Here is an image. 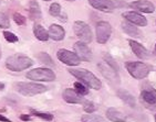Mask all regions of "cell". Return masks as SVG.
Listing matches in <instances>:
<instances>
[{"label":"cell","instance_id":"1","mask_svg":"<svg viewBox=\"0 0 156 122\" xmlns=\"http://www.w3.org/2000/svg\"><path fill=\"white\" fill-rule=\"evenodd\" d=\"M69 73L72 76L76 77L78 79L82 81L83 84H85L87 86H89L90 88H93L95 90H99L102 88V83L99 78L96 77L95 75L91 71H87V69H69Z\"/></svg>","mask_w":156,"mask_h":122},{"label":"cell","instance_id":"2","mask_svg":"<svg viewBox=\"0 0 156 122\" xmlns=\"http://www.w3.org/2000/svg\"><path fill=\"white\" fill-rule=\"evenodd\" d=\"M33 64L30 57L26 56L23 54H15L6 60V67L12 71H21L28 69Z\"/></svg>","mask_w":156,"mask_h":122},{"label":"cell","instance_id":"3","mask_svg":"<svg viewBox=\"0 0 156 122\" xmlns=\"http://www.w3.org/2000/svg\"><path fill=\"white\" fill-rule=\"evenodd\" d=\"M15 88L19 94L28 96V97L39 95V94L47 91V87L38 83H23V81H21V83L15 84Z\"/></svg>","mask_w":156,"mask_h":122},{"label":"cell","instance_id":"4","mask_svg":"<svg viewBox=\"0 0 156 122\" xmlns=\"http://www.w3.org/2000/svg\"><path fill=\"white\" fill-rule=\"evenodd\" d=\"M125 67L129 75L136 79H143L147 77V75L151 71L150 66L142 62H127L125 64Z\"/></svg>","mask_w":156,"mask_h":122},{"label":"cell","instance_id":"5","mask_svg":"<svg viewBox=\"0 0 156 122\" xmlns=\"http://www.w3.org/2000/svg\"><path fill=\"white\" fill-rule=\"evenodd\" d=\"M28 79L33 81H53L55 79L54 71L45 67H39L32 71H29L26 75Z\"/></svg>","mask_w":156,"mask_h":122},{"label":"cell","instance_id":"6","mask_svg":"<svg viewBox=\"0 0 156 122\" xmlns=\"http://www.w3.org/2000/svg\"><path fill=\"white\" fill-rule=\"evenodd\" d=\"M73 30L75 35L84 43H90L92 42V32L90 27L83 21H75L73 24Z\"/></svg>","mask_w":156,"mask_h":122},{"label":"cell","instance_id":"7","mask_svg":"<svg viewBox=\"0 0 156 122\" xmlns=\"http://www.w3.org/2000/svg\"><path fill=\"white\" fill-rule=\"evenodd\" d=\"M112 33L111 24L106 21H101L96 24V40L100 44H104L108 41Z\"/></svg>","mask_w":156,"mask_h":122},{"label":"cell","instance_id":"8","mask_svg":"<svg viewBox=\"0 0 156 122\" xmlns=\"http://www.w3.org/2000/svg\"><path fill=\"white\" fill-rule=\"evenodd\" d=\"M98 66H99L101 74H102L112 85H119V84H120V76H119L117 71H115L114 68H112L111 66L108 65L105 62L100 63Z\"/></svg>","mask_w":156,"mask_h":122},{"label":"cell","instance_id":"9","mask_svg":"<svg viewBox=\"0 0 156 122\" xmlns=\"http://www.w3.org/2000/svg\"><path fill=\"white\" fill-rule=\"evenodd\" d=\"M57 56L60 62L69 66H78L81 63V60L79 58L76 54L68 51V50H64V48H61V50L58 51Z\"/></svg>","mask_w":156,"mask_h":122},{"label":"cell","instance_id":"10","mask_svg":"<svg viewBox=\"0 0 156 122\" xmlns=\"http://www.w3.org/2000/svg\"><path fill=\"white\" fill-rule=\"evenodd\" d=\"M74 52L79 56V58L84 62H90L92 60V53L90 48L84 42H76L74 44Z\"/></svg>","mask_w":156,"mask_h":122},{"label":"cell","instance_id":"11","mask_svg":"<svg viewBox=\"0 0 156 122\" xmlns=\"http://www.w3.org/2000/svg\"><path fill=\"white\" fill-rule=\"evenodd\" d=\"M129 7L134 10H137L140 12H145V13H153L155 10V6L151 1L147 0H137L134 2L129 3Z\"/></svg>","mask_w":156,"mask_h":122},{"label":"cell","instance_id":"12","mask_svg":"<svg viewBox=\"0 0 156 122\" xmlns=\"http://www.w3.org/2000/svg\"><path fill=\"white\" fill-rule=\"evenodd\" d=\"M123 17L129 21V23L134 24V25H140V27H146L147 20L142 15L137 13L135 11H129L124 12Z\"/></svg>","mask_w":156,"mask_h":122},{"label":"cell","instance_id":"13","mask_svg":"<svg viewBox=\"0 0 156 122\" xmlns=\"http://www.w3.org/2000/svg\"><path fill=\"white\" fill-rule=\"evenodd\" d=\"M89 2L93 8L100 10V11L111 12L115 8L112 0H89Z\"/></svg>","mask_w":156,"mask_h":122},{"label":"cell","instance_id":"14","mask_svg":"<svg viewBox=\"0 0 156 122\" xmlns=\"http://www.w3.org/2000/svg\"><path fill=\"white\" fill-rule=\"evenodd\" d=\"M62 97H63V99L68 102V104H83V102L85 101V100H84V98L82 97L81 95H79L75 90L70 89V88H68V89H66L64 91H63Z\"/></svg>","mask_w":156,"mask_h":122},{"label":"cell","instance_id":"15","mask_svg":"<svg viewBox=\"0 0 156 122\" xmlns=\"http://www.w3.org/2000/svg\"><path fill=\"white\" fill-rule=\"evenodd\" d=\"M129 46L132 48V51L135 53V55L138 58H142V60H146L150 57V52L147 51L146 48L143 46L142 44H140L138 42L134 41V40H129Z\"/></svg>","mask_w":156,"mask_h":122},{"label":"cell","instance_id":"16","mask_svg":"<svg viewBox=\"0 0 156 122\" xmlns=\"http://www.w3.org/2000/svg\"><path fill=\"white\" fill-rule=\"evenodd\" d=\"M49 38H51L53 41H62L66 36V31L59 24H51L49 28Z\"/></svg>","mask_w":156,"mask_h":122},{"label":"cell","instance_id":"17","mask_svg":"<svg viewBox=\"0 0 156 122\" xmlns=\"http://www.w3.org/2000/svg\"><path fill=\"white\" fill-rule=\"evenodd\" d=\"M141 97L147 104H151V106H155L156 104V89H154L152 87L144 88L142 90Z\"/></svg>","mask_w":156,"mask_h":122},{"label":"cell","instance_id":"18","mask_svg":"<svg viewBox=\"0 0 156 122\" xmlns=\"http://www.w3.org/2000/svg\"><path fill=\"white\" fill-rule=\"evenodd\" d=\"M42 17L41 9H40L39 3L36 0H30L29 2V18L31 20H40Z\"/></svg>","mask_w":156,"mask_h":122},{"label":"cell","instance_id":"19","mask_svg":"<svg viewBox=\"0 0 156 122\" xmlns=\"http://www.w3.org/2000/svg\"><path fill=\"white\" fill-rule=\"evenodd\" d=\"M106 117L108 120H111L113 122H125L126 117L124 116L123 113L119 111L115 108H108L106 110Z\"/></svg>","mask_w":156,"mask_h":122},{"label":"cell","instance_id":"20","mask_svg":"<svg viewBox=\"0 0 156 122\" xmlns=\"http://www.w3.org/2000/svg\"><path fill=\"white\" fill-rule=\"evenodd\" d=\"M117 96H119V98L121 100H123L127 106L129 107H135V98H134V96L131 94L129 91L125 89H119L117 90Z\"/></svg>","mask_w":156,"mask_h":122},{"label":"cell","instance_id":"21","mask_svg":"<svg viewBox=\"0 0 156 122\" xmlns=\"http://www.w3.org/2000/svg\"><path fill=\"white\" fill-rule=\"evenodd\" d=\"M33 34L39 41H48L49 40V33L42 27L41 24H34L33 25Z\"/></svg>","mask_w":156,"mask_h":122},{"label":"cell","instance_id":"22","mask_svg":"<svg viewBox=\"0 0 156 122\" xmlns=\"http://www.w3.org/2000/svg\"><path fill=\"white\" fill-rule=\"evenodd\" d=\"M122 29L127 35L134 36V38H140L141 36V32L134 24L129 23V22H124L122 23Z\"/></svg>","mask_w":156,"mask_h":122},{"label":"cell","instance_id":"23","mask_svg":"<svg viewBox=\"0 0 156 122\" xmlns=\"http://www.w3.org/2000/svg\"><path fill=\"white\" fill-rule=\"evenodd\" d=\"M37 58L40 61V63L42 64H44V65H48V66H53L54 63L52 61L51 56L49 55V54L44 53V52H40L38 55H37Z\"/></svg>","mask_w":156,"mask_h":122},{"label":"cell","instance_id":"24","mask_svg":"<svg viewBox=\"0 0 156 122\" xmlns=\"http://www.w3.org/2000/svg\"><path fill=\"white\" fill-rule=\"evenodd\" d=\"M83 109L87 113H93L94 111H96V109H98V106H96L93 101L85 100V101L83 102Z\"/></svg>","mask_w":156,"mask_h":122},{"label":"cell","instance_id":"25","mask_svg":"<svg viewBox=\"0 0 156 122\" xmlns=\"http://www.w3.org/2000/svg\"><path fill=\"white\" fill-rule=\"evenodd\" d=\"M74 88H75V91L78 92L79 95L87 96V94H89V89H87V86H85V85H83L82 83H79V81L74 83Z\"/></svg>","mask_w":156,"mask_h":122},{"label":"cell","instance_id":"26","mask_svg":"<svg viewBox=\"0 0 156 122\" xmlns=\"http://www.w3.org/2000/svg\"><path fill=\"white\" fill-rule=\"evenodd\" d=\"M31 113L33 116L38 117V118H41V119L45 120V121H52L53 120V114L51 113H44V112H40V111L36 110H31Z\"/></svg>","mask_w":156,"mask_h":122},{"label":"cell","instance_id":"27","mask_svg":"<svg viewBox=\"0 0 156 122\" xmlns=\"http://www.w3.org/2000/svg\"><path fill=\"white\" fill-rule=\"evenodd\" d=\"M103 58H104V62L106 63L108 65L111 66L112 68H114L115 71H119V65H117V63L115 62V60L110 55V54H104Z\"/></svg>","mask_w":156,"mask_h":122},{"label":"cell","instance_id":"28","mask_svg":"<svg viewBox=\"0 0 156 122\" xmlns=\"http://www.w3.org/2000/svg\"><path fill=\"white\" fill-rule=\"evenodd\" d=\"M0 28L1 29H7L10 28V20L8 15H5L3 12H0Z\"/></svg>","mask_w":156,"mask_h":122},{"label":"cell","instance_id":"29","mask_svg":"<svg viewBox=\"0 0 156 122\" xmlns=\"http://www.w3.org/2000/svg\"><path fill=\"white\" fill-rule=\"evenodd\" d=\"M49 12L52 17H59L61 13V6L59 3L54 2L50 6V9H49Z\"/></svg>","mask_w":156,"mask_h":122},{"label":"cell","instance_id":"30","mask_svg":"<svg viewBox=\"0 0 156 122\" xmlns=\"http://www.w3.org/2000/svg\"><path fill=\"white\" fill-rule=\"evenodd\" d=\"M3 36H5L6 41L9 42V43H16V42L19 41L18 36L16 35L15 33L9 32V31H5V32H3Z\"/></svg>","mask_w":156,"mask_h":122},{"label":"cell","instance_id":"31","mask_svg":"<svg viewBox=\"0 0 156 122\" xmlns=\"http://www.w3.org/2000/svg\"><path fill=\"white\" fill-rule=\"evenodd\" d=\"M83 121L84 122H106L103 118L99 116H92L91 113H89L87 116L83 117Z\"/></svg>","mask_w":156,"mask_h":122},{"label":"cell","instance_id":"32","mask_svg":"<svg viewBox=\"0 0 156 122\" xmlns=\"http://www.w3.org/2000/svg\"><path fill=\"white\" fill-rule=\"evenodd\" d=\"M12 18H13L15 22L18 24V25H23V24L26 23V18H24L21 13H19V12H15L13 15H12Z\"/></svg>","mask_w":156,"mask_h":122},{"label":"cell","instance_id":"33","mask_svg":"<svg viewBox=\"0 0 156 122\" xmlns=\"http://www.w3.org/2000/svg\"><path fill=\"white\" fill-rule=\"evenodd\" d=\"M20 119L23 120V121H29L31 119L30 116H28V114H21L20 116Z\"/></svg>","mask_w":156,"mask_h":122},{"label":"cell","instance_id":"34","mask_svg":"<svg viewBox=\"0 0 156 122\" xmlns=\"http://www.w3.org/2000/svg\"><path fill=\"white\" fill-rule=\"evenodd\" d=\"M0 121L1 122H11V120L8 119V118H6V117L2 116V114H0Z\"/></svg>","mask_w":156,"mask_h":122},{"label":"cell","instance_id":"35","mask_svg":"<svg viewBox=\"0 0 156 122\" xmlns=\"http://www.w3.org/2000/svg\"><path fill=\"white\" fill-rule=\"evenodd\" d=\"M5 89V84L0 83V90H3Z\"/></svg>","mask_w":156,"mask_h":122},{"label":"cell","instance_id":"36","mask_svg":"<svg viewBox=\"0 0 156 122\" xmlns=\"http://www.w3.org/2000/svg\"><path fill=\"white\" fill-rule=\"evenodd\" d=\"M1 55H2V52H1V46H0V58H1Z\"/></svg>","mask_w":156,"mask_h":122},{"label":"cell","instance_id":"37","mask_svg":"<svg viewBox=\"0 0 156 122\" xmlns=\"http://www.w3.org/2000/svg\"><path fill=\"white\" fill-rule=\"evenodd\" d=\"M66 1H74V0H66Z\"/></svg>","mask_w":156,"mask_h":122},{"label":"cell","instance_id":"38","mask_svg":"<svg viewBox=\"0 0 156 122\" xmlns=\"http://www.w3.org/2000/svg\"><path fill=\"white\" fill-rule=\"evenodd\" d=\"M44 1H50V0H44Z\"/></svg>","mask_w":156,"mask_h":122},{"label":"cell","instance_id":"39","mask_svg":"<svg viewBox=\"0 0 156 122\" xmlns=\"http://www.w3.org/2000/svg\"><path fill=\"white\" fill-rule=\"evenodd\" d=\"M155 121H156V114H155Z\"/></svg>","mask_w":156,"mask_h":122},{"label":"cell","instance_id":"40","mask_svg":"<svg viewBox=\"0 0 156 122\" xmlns=\"http://www.w3.org/2000/svg\"><path fill=\"white\" fill-rule=\"evenodd\" d=\"M155 51H156V45H155Z\"/></svg>","mask_w":156,"mask_h":122}]
</instances>
